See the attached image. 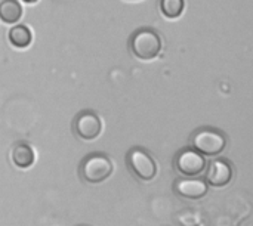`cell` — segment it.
<instances>
[{
    "mask_svg": "<svg viewBox=\"0 0 253 226\" xmlns=\"http://www.w3.org/2000/svg\"><path fill=\"white\" fill-rule=\"evenodd\" d=\"M185 7L184 0H160V10L166 18H178L182 15Z\"/></svg>",
    "mask_w": 253,
    "mask_h": 226,
    "instance_id": "7c38bea8",
    "label": "cell"
},
{
    "mask_svg": "<svg viewBox=\"0 0 253 226\" xmlns=\"http://www.w3.org/2000/svg\"><path fill=\"white\" fill-rule=\"evenodd\" d=\"M175 170L185 178H196L206 170V158L194 148H182L173 160Z\"/></svg>",
    "mask_w": 253,
    "mask_h": 226,
    "instance_id": "5b68a950",
    "label": "cell"
},
{
    "mask_svg": "<svg viewBox=\"0 0 253 226\" xmlns=\"http://www.w3.org/2000/svg\"><path fill=\"white\" fill-rule=\"evenodd\" d=\"M129 49L136 58L150 61L159 56L162 50V38L159 33L151 28H139L130 36Z\"/></svg>",
    "mask_w": 253,
    "mask_h": 226,
    "instance_id": "3957f363",
    "label": "cell"
},
{
    "mask_svg": "<svg viewBox=\"0 0 253 226\" xmlns=\"http://www.w3.org/2000/svg\"><path fill=\"white\" fill-rule=\"evenodd\" d=\"M102 130V121L98 114L90 110L80 111L73 120V132L83 141H92L99 136Z\"/></svg>",
    "mask_w": 253,
    "mask_h": 226,
    "instance_id": "8992f818",
    "label": "cell"
},
{
    "mask_svg": "<svg viewBox=\"0 0 253 226\" xmlns=\"http://www.w3.org/2000/svg\"><path fill=\"white\" fill-rule=\"evenodd\" d=\"M173 192L185 200H200L208 194V184L202 178H179L173 182Z\"/></svg>",
    "mask_w": 253,
    "mask_h": 226,
    "instance_id": "ba28073f",
    "label": "cell"
},
{
    "mask_svg": "<svg viewBox=\"0 0 253 226\" xmlns=\"http://www.w3.org/2000/svg\"><path fill=\"white\" fill-rule=\"evenodd\" d=\"M234 178V166L225 158H215L206 170V184L215 188H222L231 184Z\"/></svg>",
    "mask_w": 253,
    "mask_h": 226,
    "instance_id": "52a82bcc",
    "label": "cell"
},
{
    "mask_svg": "<svg viewBox=\"0 0 253 226\" xmlns=\"http://www.w3.org/2000/svg\"><path fill=\"white\" fill-rule=\"evenodd\" d=\"M126 164L130 173L142 182H150L157 176V163L142 147H133L127 151Z\"/></svg>",
    "mask_w": 253,
    "mask_h": 226,
    "instance_id": "277c9868",
    "label": "cell"
},
{
    "mask_svg": "<svg viewBox=\"0 0 253 226\" xmlns=\"http://www.w3.org/2000/svg\"><path fill=\"white\" fill-rule=\"evenodd\" d=\"M113 173V161L104 152L87 154L79 167L80 179L86 184H101Z\"/></svg>",
    "mask_w": 253,
    "mask_h": 226,
    "instance_id": "6da1fadb",
    "label": "cell"
},
{
    "mask_svg": "<svg viewBox=\"0 0 253 226\" xmlns=\"http://www.w3.org/2000/svg\"><path fill=\"white\" fill-rule=\"evenodd\" d=\"M24 1H25V3H36L37 0H24Z\"/></svg>",
    "mask_w": 253,
    "mask_h": 226,
    "instance_id": "4fadbf2b",
    "label": "cell"
},
{
    "mask_svg": "<svg viewBox=\"0 0 253 226\" xmlns=\"http://www.w3.org/2000/svg\"><path fill=\"white\" fill-rule=\"evenodd\" d=\"M191 148L199 151L202 155L215 157L221 154L227 147V136L224 132L215 127H200L193 132L190 138Z\"/></svg>",
    "mask_w": 253,
    "mask_h": 226,
    "instance_id": "7a4b0ae2",
    "label": "cell"
},
{
    "mask_svg": "<svg viewBox=\"0 0 253 226\" xmlns=\"http://www.w3.org/2000/svg\"><path fill=\"white\" fill-rule=\"evenodd\" d=\"M31 31L25 25H15L9 30V40L15 47L24 49L31 43Z\"/></svg>",
    "mask_w": 253,
    "mask_h": 226,
    "instance_id": "8fae6325",
    "label": "cell"
},
{
    "mask_svg": "<svg viewBox=\"0 0 253 226\" xmlns=\"http://www.w3.org/2000/svg\"><path fill=\"white\" fill-rule=\"evenodd\" d=\"M12 163L18 169H28L34 163V151L27 142H16L10 152Z\"/></svg>",
    "mask_w": 253,
    "mask_h": 226,
    "instance_id": "9c48e42d",
    "label": "cell"
},
{
    "mask_svg": "<svg viewBox=\"0 0 253 226\" xmlns=\"http://www.w3.org/2000/svg\"><path fill=\"white\" fill-rule=\"evenodd\" d=\"M22 15V7L16 0H3L0 3V18L6 24H15Z\"/></svg>",
    "mask_w": 253,
    "mask_h": 226,
    "instance_id": "30bf717a",
    "label": "cell"
}]
</instances>
